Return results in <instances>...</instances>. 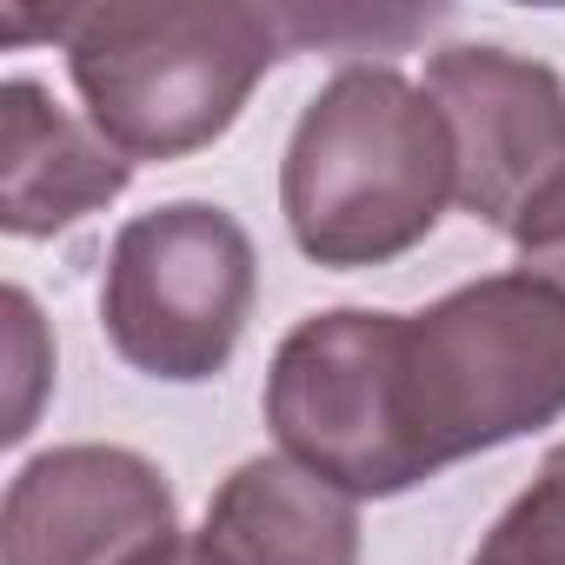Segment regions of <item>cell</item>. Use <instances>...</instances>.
<instances>
[{
  "label": "cell",
  "mask_w": 565,
  "mask_h": 565,
  "mask_svg": "<svg viewBox=\"0 0 565 565\" xmlns=\"http://www.w3.org/2000/svg\"><path fill=\"white\" fill-rule=\"evenodd\" d=\"M452 200V140L426 87L393 67H340L279 160V213L313 266L360 273L413 253Z\"/></svg>",
  "instance_id": "6da1fadb"
},
{
  "label": "cell",
  "mask_w": 565,
  "mask_h": 565,
  "mask_svg": "<svg viewBox=\"0 0 565 565\" xmlns=\"http://www.w3.org/2000/svg\"><path fill=\"white\" fill-rule=\"evenodd\" d=\"M61 47L87 120L140 167L213 147L294 41L246 0H94Z\"/></svg>",
  "instance_id": "7a4b0ae2"
},
{
  "label": "cell",
  "mask_w": 565,
  "mask_h": 565,
  "mask_svg": "<svg viewBox=\"0 0 565 565\" xmlns=\"http://www.w3.org/2000/svg\"><path fill=\"white\" fill-rule=\"evenodd\" d=\"M406 380L433 466L565 419V294L539 273H486L406 313Z\"/></svg>",
  "instance_id": "3957f363"
},
{
  "label": "cell",
  "mask_w": 565,
  "mask_h": 565,
  "mask_svg": "<svg viewBox=\"0 0 565 565\" xmlns=\"http://www.w3.org/2000/svg\"><path fill=\"white\" fill-rule=\"evenodd\" d=\"M266 426L287 459L353 499H399L426 486L439 466L413 413L406 313L333 307L300 320L266 366Z\"/></svg>",
  "instance_id": "277c9868"
},
{
  "label": "cell",
  "mask_w": 565,
  "mask_h": 565,
  "mask_svg": "<svg viewBox=\"0 0 565 565\" xmlns=\"http://www.w3.org/2000/svg\"><path fill=\"white\" fill-rule=\"evenodd\" d=\"M259 294V253L213 200H167L134 213L107 246L100 327L107 347L167 386L226 373Z\"/></svg>",
  "instance_id": "5b68a950"
},
{
  "label": "cell",
  "mask_w": 565,
  "mask_h": 565,
  "mask_svg": "<svg viewBox=\"0 0 565 565\" xmlns=\"http://www.w3.org/2000/svg\"><path fill=\"white\" fill-rule=\"evenodd\" d=\"M426 100L452 140V200L505 239L565 186V81L505 47H439Z\"/></svg>",
  "instance_id": "8992f818"
},
{
  "label": "cell",
  "mask_w": 565,
  "mask_h": 565,
  "mask_svg": "<svg viewBox=\"0 0 565 565\" xmlns=\"http://www.w3.org/2000/svg\"><path fill=\"white\" fill-rule=\"evenodd\" d=\"M173 539V486L134 446H54L14 472L0 505L8 565H147Z\"/></svg>",
  "instance_id": "52a82bcc"
},
{
  "label": "cell",
  "mask_w": 565,
  "mask_h": 565,
  "mask_svg": "<svg viewBox=\"0 0 565 565\" xmlns=\"http://www.w3.org/2000/svg\"><path fill=\"white\" fill-rule=\"evenodd\" d=\"M134 186V160L41 81H0V226L14 239H54L74 220L114 206Z\"/></svg>",
  "instance_id": "ba28073f"
},
{
  "label": "cell",
  "mask_w": 565,
  "mask_h": 565,
  "mask_svg": "<svg viewBox=\"0 0 565 565\" xmlns=\"http://www.w3.org/2000/svg\"><path fill=\"white\" fill-rule=\"evenodd\" d=\"M200 539L226 565H360V499L266 452L220 479Z\"/></svg>",
  "instance_id": "9c48e42d"
},
{
  "label": "cell",
  "mask_w": 565,
  "mask_h": 565,
  "mask_svg": "<svg viewBox=\"0 0 565 565\" xmlns=\"http://www.w3.org/2000/svg\"><path fill=\"white\" fill-rule=\"evenodd\" d=\"M472 565H565V446H552L539 479L492 519Z\"/></svg>",
  "instance_id": "30bf717a"
},
{
  "label": "cell",
  "mask_w": 565,
  "mask_h": 565,
  "mask_svg": "<svg viewBox=\"0 0 565 565\" xmlns=\"http://www.w3.org/2000/svg\"><path fill=\"white\" fill-rule=\"evenodd\" d=\"M8 333H14V406H8V426L0 439L21 446L34 433V413H41V386L54 373V353H47V333H41V307L28 287H8Z\"/></svg>",
  "instance_id": "8fae6325"
},
{
  "label": "cell",
  "mask_w": 565,
  "mask_h": 565,
  "mask_svg": "<svg viewBox=\"0 0 565 565\" xmlns=\"http://www.w3.org/2000/svg\"><path fill=\"white\" fill-rule=\"evenodd\" d=\"M512 246H519V266H525V273H539L545 287L565 294V186L525 220V233H519Z\"/></svg>",
  "instance_id": "7c38bea8"
},
{
  "label": "cell",
  "mask_w": 565,
  "mask_h": 565,
  "mask_svg": "<svg viewBox=\"0 0 565 565\" xmlns=\"http://www.w3.org/2000/svg\"><path fill=\"white\" fill-rule=\"evenodd\" d=\"M147 565H226V558H220L200 532H180V539H173V545H160Z\"/></svg>",
  "instance_id": "4fadbf2b"
}]
</instances>
